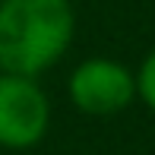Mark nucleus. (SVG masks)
Instances as JSON below:
<instances>
[{
    "label": "nucleus",
    "mask_w": 155,
    "mask_h": 155,
    "mask_svg": "<svg viewBox=\"0 0 155 155\" xmlns=\"http://www.w3.org/2000/svg\"><path fill=\"white\" fill-rule=\"evenodd\" d=\"M51 130V98L38 79L0 73V149L25 152Z\"/></svg>",
    "instance_id": "nucleus-2"
},
{
    "label": "nucleus",
    "mask_w": 155,
    "mask_h": 155,
    "mask_svg": "<svg viewBox=\"0 0 155 155\" xmlns=\"http://www.w3.org/2000/svg\"><path fill=\"white\" fill-rule=\"evenodd\" d=\"M67 95L89 117H111L136 101V73L114 57H89L67 79Z\"/></svg>",
    "instance_id": "nucleus-3"
},
{
    "label": "nucleus",
    "mask_w": 155,
    "mask_h": 155,
    "mask_svg": "<svg viewBox=\"0 0 155 155\" xmlns=\"http://www.w3.org/2000/svg\"><path fill=\"white\" fill-rule=\"evenodd\" d=\"M136 98L149 111H155V48L143 57V63L136 70Z\"/></svg>",
    "instance_id": "nucleus-4"
},
{
    "label": "nucleus",
    "mask_w": 155,
    "mask_h": 155,
    "mask_svg": "<svg viewBox=\"0 0 155 155\" xmlns=\"http://www.w3.org/2000/svg\"><path fill=\"white\" fill-rule=\"evenodd\" d=\"M76 10L70 0H0V73L38 79L70 51Z\"/></svg>",
    "instance_id": "nucleus-1"
}]
</instances>
